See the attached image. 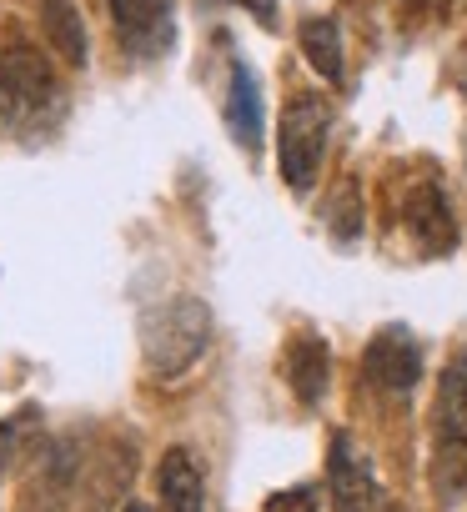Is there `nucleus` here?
Listing matches in <instances>:
<instances>
[{
  "instance_id": "obj_17",
  "label": "nucleus",
  "mask_w": 467,
  "mask_h": 512,
  "mask_svg": "<svg viewBox=\"0 0 467 512\" xmlns=\"http://www.w3.org/2000/svg\"><path fill=\"white\" fill-rule=\"evenodd\" d=\"M126 512H141V507H126Z\"/></svg>"
},
{
  "instance_id": "obj_15",
  "label": "nucleus",
  "mask_w": 467,
  "mask_h": 512,
  "mask_svg": "<svg viewBox=\"0 0 467 512\" xmlns=\"http://www.w3.org/2000/svg\"><path fill=\"white\" fill-rule=\"evenodd\" d=\"M231 6H247V11H257L262 21L272 16V0H231Z\"/></svg>"
},
{
  "instance_id": "obj_3",
  "label": "nucleus",
  "mask_w": 467,
  "mask_h": 512,
  "mask_svg": "<svg viewBox=\"0 0 467 512\" xmlns=\"http://www.w3.org/2000/svg\"><path fill=\"white\" fill-rule=\"evenodd\" d=\"M327 131H332V106L317 91H302L287 101L282 111V176L292 191H312L317 171H322V151H327Z\"/></svg>"
},
{
  "instance_id": "obj_4",
  "label": "nucleus",
  "mask_w": 467,
  "mask_h": 512,
  "mask_svg": "<svg viewBox=\"0 0 467 512\" xmlns=\"http://www.w3.org/2000/svg\"><path fill=\"white\" fill-rule=\"evenodd\" d=\"M432 472L437 487L467 492V352H457L442 372V392H437V452H432Z\"/></svg>"
},
{
  "instance_id": "obj_5",
  "label": "nucleus",
  "mask_w": 467,
  "mask_h": 512,
  "mask_svg": "<svg viewBox=\"0 0 467 512\" xmlns=\"http://www.w3.org/2000/svg\"><path fill=\"white\" fill-rule=\"evenodd\" d=\"M327 482H332V507H337V512H382V487H377L372 457H367L347 432L332 437Z\"/></svg>"
},
{
  "instance_id": "obj_13",
  "label": "nucleus",
  "mask_w": 467,
  "mask_h": 512,
  "mask_svg": "<svg viewBox=\"0 0 467 512\" xmlns=\"http://www.w3.org/2000/svg\"><path fill=\"white\" fill-rule=\"evenodd\" d=\"M41 21H46L51 41L61 46V56H66L71 66H81V61H86V31H81V16H76L71 0H46Z\"/></svg>"
},
{
  "instance_id": "obj_11",
  "label": "nucleus",
  "mask_w": 467,
  "mask_h": 512,
  "mask_svg": "<svg viewBox=\"0 0 467 512\" xmlns=\"http://www.w3.org/2000/svg\"><path fill=\"white\" fill-rule=\"evenodd\" d=\"M226 126L247 151L262 146V91L247 66H231V91H226Z\"/></svg>"
},
{
  "instance_id": "obj_7",
  "label": "nucleus",
  "mask_w": 467,
  "mask_h": 512,
  "mask_svg": "<svg viewBox=\"0 0 467 512\" xmlns=\"http://www.w3.org/2000/svg\"><path fill=\"white\" fill-rule=\"evenodd\" d=\"M402 216H407V231L417 236L422 256H442L457 246V226H452V211H447V196L442 186L422 181L402 196Z\"/></svg>"
},
{
  "instance_id": "obj_8",
  "label": "nucleus",
  "mask_w": 467,
  "mask_h": 512,
  "mask_svg": "<svg viewBox=\"0 0 467 512\" xmlns=\"http://www.w3.org/2000/svg\"><path fill=\"white\" fill-rule=\"evenodd\" d=\"M111 16H116V31L131 51L151 56V51H166L171 41V0H111Z\"/></svg>"
},
{
  "instance_id": "obj_12",
  "label": "nucleus",
  "mask_w": 467,
  "mask_h": 512,
  "mask_svg": "<svg viewBox=\"0 0 467 512\" xmlns=\"http://www.w3.org/2000/svg\"><path fill=\"white\" fill-rule=\"evenodd\" d=\"M302 51H307V61H312L332 86L342 81V36H337V21H327V16L302 21Z\"/></svg>"
},
{
  "instance_id": "obj_2",
  "label": "nucleus",
  "mask_w": 467,
  "mask_h": 512,
  "mask_svg": "<svg viewBox=\"0 0 467 512\" xmlns=\"http://www.w3.org/2000/svg\"><path fill=\"white\" fill-rule=\"evenodd\" d=\"M56 106H61V86L36 51L0 56V141L31 136L41 126V116Z\"/></svg>"
},
{
  "instance_id": "obj_6",
  "label": "nucleus",
  "mask_w": 467,
  "mask_h": 512,
  "mask_svg": "<svg viewBox=\"0 0 467 512\" xmlns=\"http://www.w3.org/2000/svg\"><path fill=\"white\" fill-rule=\"evenodd\" d=\"M362 372L382 392H407L422 377V347H417V337L407 327H382L367 342V352H362Z\"/></svg>"
},
{
  "instance_id": "obj_1",
  "label": "nucleus",
  "mask_w": 467,
  "mask_h": 512,
  "mask_svg": "<svg viewBox=\"0 0 467 512\" xmlns=\"http://www.w3.org/2000/svg\"><path fill=\"white\" fill-rule=\"evenodd\" d=\"M211 342V307L201 297H176L141 322V352L156 377H181L201 362Z\"/></svg>"
},
{
  "instance_id": "obj_14",
  "label": "nucleus",
  "mask_w": 467,
  "mask_h": 512,
  "mask_svg": "<svg viewBox=\"0 0 467 512\" xmlns=\"http://www.w3.org/2000/svg\"><path fill=\"white\" fill-rule=\"evenodd\" d=\"M317 507V497L307 492V487H297V492H282V497H272V512H312Z\"/></svg>"
},
{
  "instance_id": "obj_9",
  "label": "nucleus",
  "mask_w": 467,
  "mask_h": 512,
  "mask_svg": "<svg viewBox=\"0 0 467 512\" xmlns=\"http://www.w3.org/2000/svg\"><path fill=\"white\" fill-rule=\"evenodd\" d=\"M156 492H161V512H201L206 507V482H201V467L191 462L186 447H171L161 457Z\"/></svg>"
},
{
  "instance_id": "obj_10",
  "label": "nucleus",
  "mask_w": 467,
  "mask_h": 512,
  "mask_svg": "<svg viewBox=\"0 0 467 512\" xmlns=\"http://www.w3.org/2000/svg\"><path fill=\"white\" fill-rule=\"evenodd\" d=\"M282 367H287V382H292V392H297L302 402H322V392H327V372H332V357H327V342H322L317 332L292 337Z\"/></svg>"
},
{
  "instance_id": "obj_16",
  "label": "nucleus",
  "mask_w": 467,
  "mask_h": 512,
  "mask_svg": "<svg viewBox=\"0 0 467 512\" xmlns=\"http://www.w3.org/2000/svg\"><path fill=\"white\" fill-rule=\"evenodd\" d=\"M412 6H442V0H412Z\"/></svg>"
}]
</instances>
